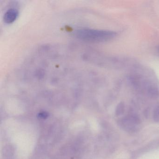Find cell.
<instances>
[{
	"label": "cell",
	"mask_w": 159,
	"mask_h": 159,
	"mask_svg": "<svg viewBox=\"0 0 159 159\" xmlns=\"http://www.w3.org/2000/svg\"><path fill=\"white\" fill-rule=\"evenodd\" d=\"M124 111V105L120 103L117 107V109L116 110V115H119L123 113Z\"/></svg>",
	"instance_id": "5b68a950"
},
{
	"label": "cell",
	"mask_w": 159,
	"mask_h": 159,
	"mask_svg": "<svg viewBox=\"0 0 159 159\" xmlns=\"http://www.w3.org/2000/svg\"><path fill=\"white\" fill-rule=\"evenodd\" d=\"M122 126L128 130H132L135 129L136 125L139 123L138 118L134 116L126 117L121 121Z\"/></svg>",
	"instance_id": "7a4b0ae2"
},
{
	"label": "cell",
	"mask_w": 159,
	"mask_h": 159,
	"mask_svg": "<svg viewBox=\"0 0 159 159\" xmlns=\"http://www.w3.org/2000/svg\"><path fill=\"white\" fill-rule=\"evenodd\" d=\"M76 36L80 39L86 41L104 42L113 39L116 33L108 30L84 29L77 30Z\"/></svg>",
	"instance_id": "6da1fadb"
},
{
	"label": "cell",
	"mask_w": 159,
	"mask_h": 159,
	"mask_svg": "<svg viewBox=\"0 0 159 159\" xmlns=\"http://www.w3.org/2000/svg\"><path fill=\"white\" fill-rule=\"evenodd\" d=\"M153 119L154 121L159 122V106L154 109L153 111Z\"/></svg>",
	"instance_id": "277c9868"
},
{
	"label": "cell",
	"mask_w": 159,
	"mask_h": 159,
	"mask_svg": "<svg viewBox=\"0 0 159 159\" xmlns=\"http://www.w3.org/2000/svg\"><path fill=\"white\" fill-rule=\"evenodd\" d=\"M18 15V12L17 10L15 9H10L4 14L3 20L6 24H11L16 20Z\"/></svg>",
	"instance_id": "3957f363"
},
{
	"label": "cell",
	"mask_w": 159,
	"mask_h": 159,
	"mask_svg": "<svg viewBox=\"0 0 159 159\" xmlns=\"http://www.w3.org/2000/svg\"></svg>",
	"instance_id": "8992f818"
}]
</instances>
